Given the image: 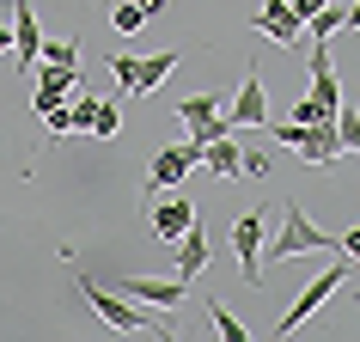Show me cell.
I'll return each mask as SVG.
<instances>
[{"mask_svg":"<svg viewBox=\"0 0 360 342\" xmlns=\"http://www.w3.org/2000/svg\"><path fill=\"white\" fill-rule=\"evenodd\" d=\"M74 287H79V300L92 305L98 318L110 324V330H122V336H171V324H165V305L159 312H147V305H134L129 293H116V287H104V281H92V275H74Z\"/></svg>","mask_w":360,"mask_h":342,"instance_id":"cell-1","label":"cell"},{"mask_svg":"<svg viewBox=\"0 0 360 342\" xmlns=\"http://www.w3.org/2000/svg\"><path fill=\"white\" fill-rule=\"evenodd\" d=\"M311 251H342V245H336L323 227H311V220H305V202H281V232L263 245V257L287 263V257H311Z\"/></svg>","mask_w":360,"mask_h":342,"instance_id":"cell-2","label":"cell"},{"mask_svg":"<svg viewBox=\"0 0 360 342\" xmlns=\"http://www.w3.org/2000/svg\"><path fill=\"white\" fill-rule=\"evenodd\" d=\"M177 49H153V56H110V74H116V86L129 98H147V92H159L165 86V74L177 68Z\"/></svg>","mask_w":360,"mask_h":342,"instance_id":"cell-3","label":"cell"},{"mask_svg":"<svg viewBox=\"0 0 360 342\" xmlns=\"http://www.w3.org/2000/svg\"><path fill=\"white\" fill-rule=\"evenodd\" d=\"M263 245H269V208H250L232 220V257H238V275L250 287L263 281Z\"/></svg>","mask_w":360,"mask_h":342,"instance_id":"cell-4","label":"cell"},{"mask_svg":"<svg viewBox=\"0 0 360 342\" xmlns=\"http://www.w3.org/2000/svg\"><path fill=\"white\" fill-rule=\"evenodd\" d=\"M195 165H202V147H195V141H184V147H159V153H153V165H147V190L153 196L177 190Z\"/></svg>","mask_w":360,"mask_h":342,"instance_id":"cell-5","label":"cell"},{"mask_svg":"<svg viewBox=\"0 0 360 342\" xmlns=\"http://www.w3.org/2000/svg\"><path fill=\"white\" fill-rule=\"evenodd\" d=\"M342 281H348V263H330V269L318 275V281H311V287L300 293V300H293V305L281 312V324H275V330H281V336H287V330H300V324L311 318V312H318V305L330 300V293H342Z\"/></svg>","mask_w":360,"mask_h":342,"instance_id":"cell-6","label":"cell"},{"mask_svg":"<svg viewBox=\"0 0 360 342\" xmlns=\"http://www.w3.org/2000/svg\"><path fill=\"white\" fill-rule=\"evenodd\" d=\"M31 61H43L37 0H13V74H31Z\"/></svg>","mask_w":360,"mask_h":342,"instance_id":"cell-7","label":"cell"},{"mask_svg":"<svg viewBox=\"0 0 360 342\" xmlns=\"http://www.w3.org/2000/svg\"><path fill=\"white\" fill-rule=\"evenodd\" d=\"M116 293H129V300H147V305H184L190 300V281H184V275H129V281H116Z\"/></svg>","mask_w":360,"mask_h":342,"instance_id":"cell-8","label":"cell"},{"mask_svg":"<svg viewBox=\"0 0 360 342\" xmlns=\"http://www.w3.org/2000/svg\"><path fill=\"white\" fill-rule=\"evenodd\" d=\"M226 122H232V129H263V122H269V92H263V74H257V68L245 74L238 98L226 104Z\"/></svg>","mask_w":360,"mask_h":342,"instance_id":"cell-9","label":"cell"},{"mask_svg":"<svg viewBox=\"0 0 360 342\" xmlns=\"http://www.w3.org/2000/svg\"><path fill=\"white\" fill-rule=\"evenodd\" d=\"M311 104H318V110H330L336 116L342 110V80H336V68H330V43H311Z\"/></svg>","mask_w":360,"mask_h":342,"instance_id":"cell-10","label":"cell"},{"mask_svg":"<svg viewBox=\"0 0 360 342\" xmlns=\"http://www.w3.org/2000/svg\"><path fill=\"white\" fill-rule=\"evenodd\" d=\"M190 227H195V202L190 196H159V202H153V232H159L165 245H177Z\"/></svg>","mask_w":360,"mask_h":342,"instance_id":"cell-11","label":"cell"},{"mask_svg":"<svg viewBox=\"0 0 360 342\" xmlns=\"http://www.w3.org/2000/svg\"><path fill=\"white\" fill-rule=\"evenodd\" d=\"M250 25H257L263 37H281V43L305 37V19H300V13H293V0H263V6L250 13Z\"/></svg>","mask_w":360,"mask_h":342,"instance_id":"cell-12","label":"cell"},{"mask_svg":"<svg viewBox=\"0 0 360 342\" xmlns=\"http://www.w3.org/2000/svg\"><path fill=\"white\" fill-rule=\"evenodd\" d=\"M293 153H300L305 165H336V153H342V134H336V116L330 122H311V129L293 141Z\"/></svg>","mask_w":360,"mask_h":342,"instance_id":"cell-13","label":"cell"},{"mask_svg":"<svg viewBox=\"0 0 360 342\" xmlns=\"http://www.w3.org/2000/svg\"><path fill=\"white\" fill-rule=\"evenodd\" d=\"M208 257H214V245H208L202 227H190L184 239H177V275H184V281H195V275L208 269Z\"/></svg>","mask_w":360,"mask_h":342,"instance_id":"cell-14","label":"cell"},{"mask_svg":"<svg viewBox=\"0 0 360 342\" xmlns=\"http://www.w3.org/2000/svg\"><path fill=\"white\" fill-rule=\"evenodd\" d=\"M202 165H208L214 177H238V165H245V147H238L232 134H220V141H208V147H202Z\"/></svg>","mask_w":360,"mask_h":342,"instance_id":"cell-15","label":"cell"},{"mask_svg":"<svg viewBox=\"0 0 360 342\" xmlns=\"http://www.w3.org/2000/svg\"><path fill=\"white\" fill-rule=\"evenodd\" d=\"M305 31H311V43H330L336 31H348V6H323V13H311Z\"/></svg>","mask_w":360,"mask_h":342,"instance_id":"cell-16","label":"cell"},{"mask_svg":"<svg viewBox=\"0 0 360 342\" xmlns=\"http://www.w3.org/2000/svg\"><path fill=\"white\" fill-rule=\"evenodd\" d=\"M110 25L122 31V37H134V31L147 25V6H141V0H129V6H116V0H110Z\"/></svg>","mask_w":360,"mask_h":342,"instance_id":"cell-17","label":"cell"},{"mask_svg":"<svg viewBox=\"0 0 360 342\" xmlns=\"http://www.w3.org/2000/svg\"><path fill=\"white\" fill-rule=\"evenodd\" d=\"M208 318H214V330H220V336H226V342H245V336H250V330H245V324H238V318H232V312H226V305H220V300H208Z\"/></svg>","mask_w":360,"mask_h":342,"instance_id":"cell-18","label":"cell"},{"mask_svg":"<svg viewBox=\"0 0 360 342\" xmlns=\"http://www.w3.org/2000/svg\"><path fill=\"white\" fill-rule=\"evenodd\" d=\"M336 134H342V153H360V110L342 104V110H336Z\"/></svg>","mask_w":360,"mask_h":342,"instance_id":"cell-19","label":"cell"},{"mask_svg":"<svg viewBox=\"0 0 360 342\" xmlns=\"http://www.w3.org/2000/svg\"><path fill=\"white\" fill-rule=\"evenodd\" d=\"M116 129H122V110H116V104H104V98H98V110H92V134H98V141H110Z\"/></svg>","mask_w":360,"mask_h":342,"instance_id":"cell-20","label":"cell"},{"mask_svg":"<svg viewBox=\"0 0 360 342\" xmlns=\"http://www.w3.org/2000/svg\"><path fill=\"white\" fill-rule=\"evenodd\" d=\"M43 61H56V68H79V37H61V43H43Z\"/></svg>","mask_w":360,"mask_h":342,"instance_id":"cell-21","label":"cell"},{"mask_svg":"<svg viewBox=\"0 0 360 342\" xmlns=\"http://www.w3.org/2000/svg\"><path fill=\"white\" fill-rule=\"evenodd\" d=\"M43 129L49 134H74L79 122H74V104H56V110H43Z\"/></svg>","mask_w":360,"mask_h":342,"instance_id":"cell-22","label":"cell"},{"mask_svg":"<svg viewBox=\"0 0 360 342\" xmlns=\"http://www.w3.org/2000/svg\"><path fill=\"white\" fill-rule=\"evenodd\" d=\"M269 171H275V159H269V153H250V147H245V165H238V177H269Z\"/></svg>","mask_w":360,"mask_h":342,"instance_id":"cell-23","label":"cell"},{"mask_svg":"<svg viewBox=\"0 0 360 342\" xmlns=\"http://www.w3.org/2000/svg\"><path fill=\"white\" fill-rule=\"evenodd\" d=\"M336 245H342V257H348V263H360V227H348Z\"/></svg>","mask_w":360,"mask_h":342,"instance_id":"cell-24","label":"cell"},{"mask_svg":"<svg viewBox=\"0 0 360 342\" xmlns=\"http://www.w3.org/2000/svg\"><path fill=\"white\" fill-rule=\"evenodd\" d=\"M323 6H330V0H293V13H300V19H311V13H323Z\"/></svg>","mask_w":360,"mask_h":342,"instance_id":"cell-25","label":"cell"},{"mask_svg":"<svg viewBox=\"0 0 360 342\" xmlns=\"http://www.w3.org/2000/svg\"><path fill=\"white\" fill-rule=\"evenodd\" d=\"M0 56H13V19H0Z\"/></svg>","mask_w":360,"mask_h":342,"instance_id":"cell-26","label":"cell"},{"mask_svg":"<svg viewBox=\"0 0 360 342\" xmlns=\"http://www.w3.org/2000/svg\"><path fill=\"white\" fill-rule=\"evenodd\" d=\"M348 31H360V0H354V6H348Z\"/></svg>","mask_w":360,"mask_h":342,"instance_id":"cell-27","label":"cell"},{"mask_svg":"<svg viewBox=\"0 0 360 342\" xmlns=\"http://www.w3.org/2000/svg\"><path fill=\"white\" fill-rule=\"evenodd\" d=\"M141 6H147V19H153V13H159V6H165V0H141Z\"/></svg>","mask_w":360,"mask_h":342,"instance_id":"cell-28","label":"cell"},{"mask_svg":"<svg viewBox=\"0 0 360 342\" xmlns=\"http://www.w3.org/2000/svg\"><path fill=\"white\" fill-rule=\"evenodd\" d=\"M104 6H110V0H104Z\"/></svg>","mask_w":360,"mask_h":342,"instance_id":"cell-29","label":"cell"}]
</instances>
